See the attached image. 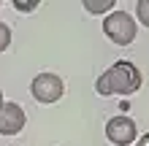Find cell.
<instances>
[{
  "label": "cell",
  "instance_id": "2",
  "mask_svg": "<svg viewBox=\"0 0 149 146\" xmlns=\"http://www.w3.org/2000/svg\"><path fill=\"white\" fill-rule=\"evenodd\" d=\"M103 33L109 35L111 44L127 46V44H133V41H136L138 27H136V19L127 11H111L106 19H103Z\"/></svg>",
  "mask_w": 149,
  "mask_h": 146
},
{
  "label": "cell",
  "instance_id": "9",
  "mask_svg": "<svg viewBox=\"0 0 149 146\" xmlns=\"http://www.w3.org/2000/svg\"><path fill=\"white\" fill-rule=\"evenodd\" d=\"M14 8H16V11H24V14H27V11H36V8H38V0H14Z\"/></svg>",
  "mask_w": 149,
  "mask_h": 146
},
{
  "label": "cell",
  "instance_id": "7",
  "mask_svg": "<svg viewBox=\"0 0 149 146\" xmlns=\"http://www.w3.org/2000/svg\"><path fill=\"white\" fill-rule=\"evenodd\" d=\"M136 16L144 27H149V0H138L136 3Z\"/></svg>",
  "mask_w": 149,
  "mask_h": 146
},
{
  "label": "cell",
  "instance_id": "4",
  "mask_svg": "<svg viewBox=\"0 0 149 146\" xmlns=\"http://www.w3.org/2000/svg\"><path fill=\"white\" fill-rule=\"evenodd\" d=\"M106 138L114 146H130L138 141V127L130 116H114L106 122Z\"/></svg>",
  "mask_w": 149,
  "mask_h": 146
},
{
  "label": "cell",
  "instance_id": "3",
  "mask_svg": "<svg viewBox=\"0 0 149 146\" xmlns=\"http://www.w3.org/2000/svg\"><path fill=\"white\" fill-rule=\"evenodd\" d=\"M30 92H33V98H36L38 103H57L60 98H63V92H65V84L54 73H41V76L33 79Z\"/></svg>",
  "mask_w": 149,
  "mask_h": 146
},
{
  "label": "cell",
  "instance_id": "11",
  "mask_svg": "<svg viewBox=\"0 0 149 146\" xmlns=\"http://www.w3.org/2000/svg\"><path fill=\"white\" fill-rule=\"evenodd\" d=\"M3 103H6V100H3V89H0V106H3Z\"/></svg>",
  "mask_w": 149,
  "mask_h": 146
},
{
  "label": "cell",
  "instance_id": "6",
  "mask_svg": "<svg viewBox=\"0 0 149 146\" xmlns=\"http://www.w3.org/2000/svg\"><path fill=\"white\" fill-rule=\"evenodd\" d=\"M84 8L90 14H106L114 8V0H84Z\"/></svg>",
  "mask_w": 149,
  "mask_h": 146
},
{
  "label": "cell",
  "instance_id": "5",
  "mask_svg": "<svg viewBox=\"0 0 149 146\" xmlns=\"http://www.w3.org/2000/svg\"><path fill=\"white\" fill-rule=\"evenodd\" d=\"M24 122H27V116H24V108L19 103H3L0 106V135L22 133Z\"/></svg>",
  "mask_w": 149,
  "mask_h": 146
},
{
  "label": "cell",
  "instance_id": "1",
  "mask_svg": "<svg viewBox=\"0 0 149 146\" xmlns=\"http://www.w3.org/2000/svg\"><path fill=\"white\" fill-rule=\"evenodd\" d=\"M141 84H144L141 71H138L133 62H127V60H119V62H114L103 76H98L95 89H98V95H103V98H109V95H133V92L141 89Z\"/></svg>",
  "mask_w": 149,
  "mask_h": 146
},
{
  "label": "cell",
  "instance_id": "10",
  "mask_svg": "<svg viewBox=\"0 0 149 146\" xmlns=\"http://www.w3.org/2000/svg\"><path fill=\"white\" fill-rule=\"evenodd\" d=\"M133 146H149V133H144V135H141V138H138Z\"/></svg>",
  "mask_w": 149,
  "mask_h": 146
},
{
  "label": "cell",
  "instance_id": "8",
  "mask_svg": "<svg viewBox=\"0 0 149 146\" xmlns=\"http://www.w3.org/2000/svg\"><path fill=\"white\" fill-rule=\"evenodd\" d=\"M11 46V27L6 22H0V51H6Z\"/></svg>",
  "mask_w": 149,
  "mask_h": 146
}]
</instances>
